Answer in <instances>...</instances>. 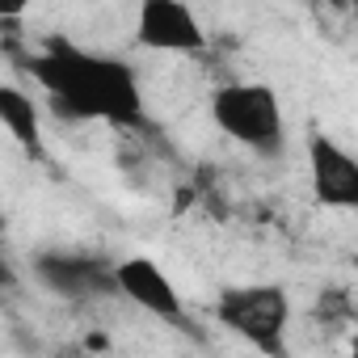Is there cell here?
<instances>
[{
    "label": "cell",
    "mask_w": 358,
    "mask_h": 358,
    "mask_svg": "<svg viewBox=\"0 0 358 358\" xmlns=\"http://www.w3.org/2000/svg\"><path fill=\"white\" fill-rule=\"evenodd\" d=\"M26 68L59 118L106 122L114 131H139L148 122L139 72L118 55L85 51L68 38H47L26 59Z\"/></svg>",
    "instance_id": "6da1fadb"
},
{
    "label": "cell",
    "mask_w": 358,
    "mask_h": 358,
    "mask_svg": "<svg viewBox=\"0 0 358 358\" xmlns=\"http://www.w3.org/2000/svg\"><path fill=\"white\" fill-rule=\"evenodd\" d=\"M211 122L257 156H282L287 114L282 97L266 80H232L211 93Z\"/></svg>",
    "instance_id": "7a4b0ae2"
},
{
    "label": "cell",
    "mask_w": 358,
    "mask_h": 358,
    "mask_svg": "<svg viewBox=\"0 0 358 358\" xmlns=\"http://www.w3.org/2000/svg\"><path fill=\"white\" fill-rule=\"evenodd\" d=\"M215 320L262 354H287L291 295L278 282H241L215 295Z\"/></svg>",
    "instance_id": "3957f363"
},
{
    "label": "cell",
    "mask_w": 358,
    "mask_h": 358,
    "mask_svg": "<svg viewBox=\"0 0 358 358\" xmlns=\"http://www.w3.org/2000/svg\"><path fill=\"white\" fill-rule=\"evenodd\" d=\"M135 47L160 55H199L207 51V30L186 0H139Z\"/></svg>",
    "instance_id": "277c9868"
},
{
    "label": "cell",
    "mask_w": 358,
    "mask_h": 358,
    "mask_svg": "<svg viewBox=\"0 0 358 358\" xmlns=\"http://www.w3.org/2000/svg\"><path fill=\"white\" fill-rule=\"evenodd\" d=\"M308 182L320 207L329 211H358V156H350L333 135H308Z\"/></svg>",
    "instance_id": "5b68a950"
},
{
    "label": "cell",
    "mask_w": 358,
    "mask_h": 358,
    "mask_svg": "<svg viewBox=\"0 0 358 358\" xmlns=\"http://www.w3.org/2000/svg\"><path fill=\"white\" fill-rule=\"evenodd\" d=\"M114 270H118V295L122 299H131L135 308H143L148 316H156L164 324H177V329L190 324V312L182 303V291H177V282L160 270L156 257L135 253V257H122Z\"/></svg>",
    "instance_id": "8992f818"
},
{
    "label": "cell",
    "mask_w": 358,
    "mask_h": 358,
    "mask_svg": "<svg viewBox=\"0 0 358 358\" xmlns=\"http://www.w3.org/2000/svg\"><path fill=\"white\" fill-rule=\"evenodd\" d=\"M118 262L89 253H43L34 257V278L64 299H101L118 295Z\"/></svg>",
    "instance_id": "52a82bcc"
},
{
    "label": "cell",
    "mask_w": 358,
    "mask_h": 358,
    "mask_svg": "<svg viewBox=\"0 0 358 358\" xmlns=\"http://www.w3.org/2000/svg\"><path fill=\"white\" fill-rule=\"evenodd\" d=\"M0 122L9 127V135L34 152V156H47V143H43V122H38V106L30 93H22L17 85H0Z\"/></svg>",
    "instance_id": "ba28073f"
},
{
    "label": "cell",
    "mask_w": 358,
    "mask_h": 358,
    "mask_svg": "<svg viewBox=\"0 0 358 358\" xmlns=\"http://www.w3.org/2000/svg\"><path fill=\"white\" fill-rule=\"evenodd\" d=\"M30 5H34V0H0V17H5V22L13 26V22H17Z\"/></svg>",
    "instance_id": "9c48e42d"
},
{
    "label": "cell",
    "mask_w": 358,
    "mask_h": 358,
    "mask_svg": "<svg viewBox=\"0 0 358 358\" xmlns=\"http://www.w3.org/2000/svg\"><path fill=\"white\" fill-rule=\"evenodd\" d=\"M350 350H354V354H358V329H354V333H350Z\"/></svg>",
    "instance_id": "30bf717a"
},
{
    "label": "cell",
    "mask_w": 358,
    "mask_h": 358,
    "mask_svg": "<svg viewBox=\"0 0 358 358\" xmlns=\"http://www.w3.org/2000/svg\"><path fill=\"white\" fill-rule=\"evenodd\" d=\"M345 5H350V9H354V17H358V0H345Z\"/></svg>",
    "instance_id": "8fae6325"
}]
</instances>
